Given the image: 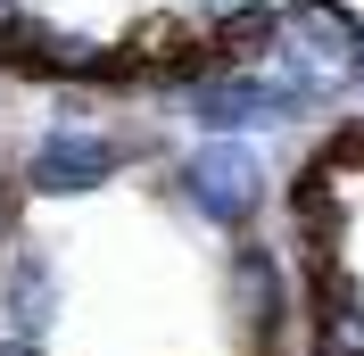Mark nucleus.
I'll return each mask as SVG.
<instances>
[{"label": "nucleus", "mask_w": 364, "mask_h": 356, "mask_svg": "<svg viewBox=\"0 0 364 356\" xmlns=\"http://www.w3.org/2000/svg\"><path fill=\"white\" fill-rule=\"evenodd\" d=\"M182 108H191V125H199L207 141H240V133H257V125L306 116L315 91L298 83V75H282V67H224V75H207L199 91H182Z\"/></svg>", "instance_id": "f257e3e1"}, {"label": "nucleus", "mask_w": 364, "mask_h": 356, "mask_svg": "<svg viewBox=\"0 0 364 356\" xmlns=\"http://www.w3.org/2000/svg\"><path fill=\"white\" fill-rule=\"evenodd\" d=\"M0 67L25 75V83H58V91H108V83H133L124 42H91V33L33 25V17H25L9 42H0Z\"/></svg>", "instance_id": "f03ea898"}, {"label": "nucleus", "mask_w": 364, "mask_h": 356, "mask_svg": "<svg viewBox=\"0 0 364 356\" xmlns=\"http://www.w3.org/2000/svg\"><path fill=\"white\" fill-rule=\"evenodd\" d=\"M174 191H182V207H191V216L240 232V224H257L273 174H265V157H257L249 141H199V150L174 166Z\"/></svg>", "instance_id": "7ed1b4c3"}, {"label": "nucleus", "mask_w": 364, "mask_h": 356, "mask_svg": "<svg viewBox=\"0 0 364 356\" xmlns=\"http://www.w3.org/2000/svg\"><path fill=\"white\" fill-rule=\"evenodd\" d=\"M124 141L116 133H91V125H58V133H42L33 150H25V191L33 199H83V191H100V182H116V166H124Z\"/></svg>", "instance_id": "20e7f679"}, {"label": "nucleus", "mask_w": 364, "mask_h": 356, "mask_svg": "<svg viewBox=\"0 0 364 356\" xmlns=\"http://www.w3.org/2000/svg\"><path fill=\"white\" fill-rule=\"evenodd\" d=\"M232 315H240V340H249V356H282L290 348V273H282V257H273L265 241H240L232 248Z\"/></svg>", "instance_id": "39448f33"}, {"label": "nucleus", "mask_w": 364, "mask_h": 356, "mask_svg": "<svg viewBox=\"0 0 364 356\" xmlns=\"http://www.w3.org/2000/svg\"><path fill=\"white\" fill-rule=\"evenodd\" d=\"M0 315H9V340H42L50 315H58V266L50 248H9L0 257Z\"/></svg>", "instance_id": "423d86ee"}, {"label": "nucleus", "mask_w": 364, "mask_h": 356, "mask_svg": "<svg viewBox=\"0 0 364 356\" xmlns=\"http://www.w3.org/2000/svg\"><path fill=\"white\" fill-rule=\"evenodd\" d=\"M17 207H25V182H9V174H0V248L17 241Z\"/></svg>", "instance_id": "0eeeda50"}, {"label": "nucleus", "mask_w": 364, "mask_h": 356, "mask_svg": "<svg viewBox=\"0 0 364 356\" xmlns=\"http://www.w3.org/2000/svg\"><path fill=\"white\" fill-rule=\"evenodd\" d=\"M17 25H25V9H17V0H0V42H9Z\"/></svg>", "instance_id": "6e6552de"}, {"label": "nucleus", "mask_w": 364, "mask_h": 356, "mask_svg": "<svg viewBox=\"0 0 364 356\" xmlns=\"http://www.w3.org/2000/svg\"><path fill=\"white\" fill-rule=\"evenodd\" d=\"M0 356H50L42 340H0Z\"/></svg>", "instance_id": "1a4fd4ad"}, {"label": "nucleus", "mask_w": 364, "mask_h": 356, "mask_svg": "<svg viewBox=\"0 0 364 356\" xmlns=\"http://www.w3.org/2000/svg\"><path fill=\"white\" fill-rule=\"evenodd\" d=\"M356 91H364V58H356Z\"/></svg>", "instance_id": "9d476101"}]
</instances>
